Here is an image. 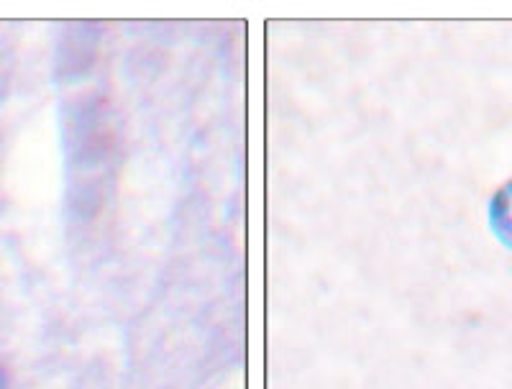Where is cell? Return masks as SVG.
I'll list each match as a JSON object with an SVG mask.
<instances>
[{
    "label": "cell",
    "mask_w": 512,
    "mask_h": 389,
    "mask_svg": "<svg viewBox=\"0 0 512 389\" xmlns=\"http://www.w3.org/2000/svg\"><path fill=\"white\" fill-rule=\"evenodd\" d=\"M500 223H502V231H505L507 241H512V187H510V190H507L505 198H502Z\"/></svg>",
    "instance_id": "cell-1"
}]
</instances>
